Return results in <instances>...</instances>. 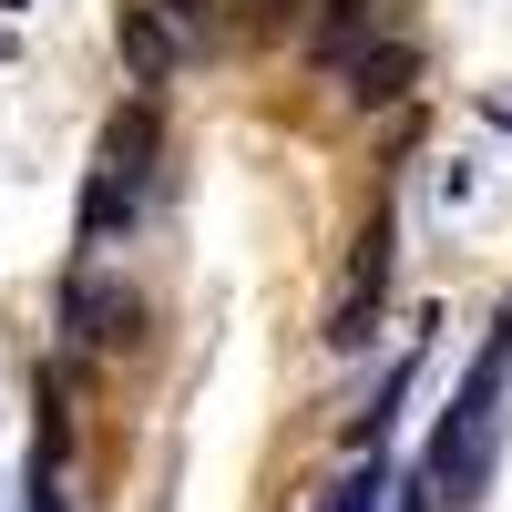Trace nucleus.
Returning a JSON list of instances; mask_svg holds the SVG:
<instances>
[{"label":"nucleus","instance_id":"1","mask_svg":"<svg viewBox=\"0 0 512 512\" xmlns=\"http://www.w3.org/2000/svg\"><path fill=\"white\" fill-rule=\"evenodd\" d=\"M502 379H512V308L492 318L482 359L461 369V390H451V410H441V431H431V451H420V482H431L441 502H482V492H492V451H502Z\"/></svg>","mask_w":512,"mask_h":512},{"label":"nucleus","instance_id":"2","mask_svg":"<svg viewBox=\"0 0 512 512\" xmlns=\"http://www.w3.org/2000/svg\"><path fill=\"white\" fill-rule=\"evenodd\" d=\"M154 164H164V113H154V93H134V103L103 113V144H93V185H82V256H93V246L154 195Z\"/></svg>","mask_w":512,"mask_h":512},{"label":"nucleus","instance_id":"3","mask_svg":"<svg viewBox=\"0 0 512 512\" xmlns=\"http://www.w3.org/2000/svg\"><path fill=\"white\" fill-rule=\"evenodd\" d=\"M390 277H400V195H379L369 216H359V236H349V277L328 287V349L349 359V349H369V328H379V308H390Z\"/></svg>","mask_w":512,"mask_h":512},{"label":"nucleus","instance_id":"4","mask_svg":"<svg viewBox=\"0 0 512 512\" xmlns=\"http://www.w3.org/2000/svg\"><path fill=\"white\" fill-rule=\"evenodd\" d=\"M338 82H349V103H359V113H379V103H400L410 82H420V41H410V31H390V41H369V52H359L349 72H338Z\"/></svg>","mask_w":512,"mask_h":512},{"label":"nucleus","instance_id":"5","mask_svg":"<svg viewBox=\"0 0 512 512\" xmlns=\"http://www.w3.org/2000/svg\"><path fill=\"white\" fill-rule=\"evenodd\" d=\"M369 41H390V0H318V72H349Z\"/></svg>","mask_w":512,"mask_h":512},{"label":"nucleus","instance_id":"6","mask_svg":"<svg viewBox=\"0 0 512 512\" xmlns=\"http://www.w3.org/2000/svg\"><path fill=\"white\" fill-rule=\"evenodd\" d=\"M113 52H123V72H134L144 93H154V82H175V62H185V41L164 31V21L144 11V0H123V11H113Z\"/></svg>","mask_w":512,"mask_h":512},{"label":"nucleus","instance_id":"7","mask_svg":"<svg viewBox=\"0 0 512 512\" xmlns=\"http://www.w3.org/2000/svg\"><path fill=\"white\" fill-rule=\"evenodd\" d=\"M144 11H154L164 31H175L185 52H195V41H205V21H216V0H144Z\"/></svg>","mask_w":512,"mask_h":512},{"label":"nucleus","instance_id":"8","mask_svg":"<svg viewBox=\"0 0 512 512\" xmlns=\"http://www.w3.org/2000/svg\"><path fill=\"white\" fill-rule=\"evenodd\" d=\"M297 11H308V0H236V21H246L256 41H277V31H297Z\"/></svg>","mask_w":512,"mask_h":512},{"label":"nucleus","instance_id":"9","mask_svg":"<svg viewBox=\"0 0 512 512\" xmlns=\"http://www.w3.org/2000/svg\"><path fill=\"white\" fill-rule=\"evenodd\" d=\"M390 512H431V482H420V472H410V482H400V502H390Z\"/></svg>","mask_w":512,"mask_h":512},{"label":"nucleus","instance_id":"10","mask_svg":"<svg viewBox=\"0 0 512 512\" xmlns=\"http://www.w3.org/2000/svg\"><path fill=\"white\" fill-rule=\"evenodd\" d=\"M482 113H492V123H512V93H482Z\"/></svg>","mask_w":512,"mask_h":512}]
</instances>
